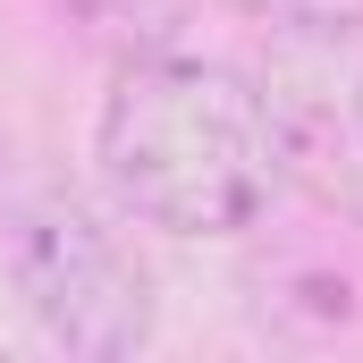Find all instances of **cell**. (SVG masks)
<instances>
[{
  "label": "cell",
  "instance_id": "3957f363",
  "mask_svg": "<svg viewBox=\"0 0 363 363\" xmlns=\"http://www.w3.org/2000/svg\"><path fill=\"white\" fill-rule=\"evenodd\" d=\"M17 287L26 313L68 347V355H135L152 338V271L135 262V245L85 211V203H43L17 237Z\"/></svg>",
  "mask_w": 363,
  "mask_h": 363
},
{
  "label": "cell",
  "instance_id": "277c9868",
  "mask_svg": "<svg viewBox=\"0 0 363 363\" xmlns=\"http://www.w3.org/2000/svg\"><path fill=\"white\" fill-rule=\"evenodd\" d=\"M68 17L85 26V43H101L110 60H144L169 51L186 26V0H68Z\"/></svg>",
  "mask_w": 363,
  "mask_h": 363
},
{
  "label": "cell",
  "instance_id": "6da1fadb",
  "mask_svg": "<svg viewBox=\"0 0 363 363\" xmlns=\"http://www.w3.org/2000/svg\"><path fill=\"white\" fill-rule=\"evenodd\" d=\"M93 152H101L118 211L144 228H169V237L254 228L279 178L254 77H237L220 60H169V51L118 60Z\"/></svg>",
  "mask_w": 363,
  "mask_h": 363
},
{
  "label": "cell",
  "instance_id": "7a4b0ae2",
  "mask_svg": "<svg viewBox=\"0 0 363 363\" xmlns=\"http://www.w3.org/2000/svg\"><path fill=\"white\" fill-rule=\"evenodd\" d=\"M254 101L279 178L338 220H363V17L271 26Z\"/></svg>",
  "mask_w": 363,
  "mask_h": 363
},
{
  "label": "cell",
  "instance_id": "5b68a950",
  "mask_svg": "<svg viewBox=\"0 0 363 363\" xmlns=\"http://www.w3.org/2000/svg\"><path fill=\"white\" fill-rule=\"evenodd\" d=\"M262 26H330V17H363V0H237Z\"/></svg>",
  "mask_w": 363,
  "mask_h": 363
}]
</instances>
